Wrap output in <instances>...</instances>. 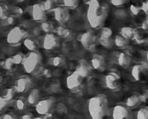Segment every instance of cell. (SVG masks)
Segmentation results:
<instances>
[{
    "instance_id": "obj_1",
    "label": "cell",
    "mask_w": 148,
    "mask_h": 119,
    "mask_svg": "<svg viewBox=\"0 0 148 119\" xmlns=\"http://www.w3.org/2000/svg\"><path fill=\"white\" fill-rule=\"evenodd\" d=\"M108 109V100L103 94L91 98L88 104V110L91 117L94 119L103 118Z\"/></svg>"
},
{
    "instance_id": "obj_2",
    "label": "cell",
    "mask_w": 148,
    "mask_h": 119,
    "mask_svg": "<svg viewBox=\"0 0 148 119\" xmlns=\"http://www.w3.org/2000/svg\"><path fill=\"white\" fill-rule=\"evenodd\" d=\"M105 14L97 3L92 4L88 10V20L92 28H98L103 23Z\"/></svg>"
},
{
    "instance_id": "obj_3",
    "label": "cell",
    "mask_w": 148,
    "mask_h": 119,
    "mask_svg": "<svg viewBox=\"0 0 148 119\" xmlns=\"http://www.w3.org/2000/svg\"><path fill=\"white\" fill-rule=\"evenodd\" d=\"M40 62V56L38 53L36 52L35 51H32L28 55V56L24 57L23 60V65L24 67L25 71L27 73H33Z\"/></svg>"
},
{
    "instance_id": "obj_4",
    "label": "cell",
    "mask_w": 148,
    "mask_h": 119,
    "mask_svg": "<svg viewBox=\"0 0 148 119\" xmlns=\"http://www.w3.org/2000/svg\"><path fill=\"white\" fill-rule=\"evenodd\" d=\"M53 102V100L51 98L38 101L36 104V112L39 115H47L50 112Z\"/></svg>"
},
{
    "instance_id": "obj_5",
    "label": "cell",
    "mask_w": 148,
    "mask_h": 119,
    "mask_svg": "<svg viewBox=\"0 0 148 119\" xmlns=\"http://www.w3.org/2000/svg\"><path fill=\"white\" fill-rule=\"evenodd\" d=\"M82 77L76 71L72 73L66 78V86L70 90H75L79 87L82 84Z\"/></svg>"
},
{
    "instance_id": "obj_6",
    "label": "cell",
    "mask_w": 148,
    "mask_h": 119,
    "mask_svg": "<svg viewBox=\"0 0 148 119\" xmlns=\"http://www.w3.org/2000/svg\"><path fill=\"white\" fill-rule=\"evenodd\" d=\"M24 38V31L20 27H15L12 29L8 35L7 40L11 44H18Z\"/></svg>"
},
{
    "instance_id": "obj_7",
    "label": "cell",
    "mask_w": 148,
    "mask_h": 119,
    "mask_svg": "<svg viewBox=\"0 0 148 119\" xmlns=\"http://www.w3.org/2000/svg\"><path fill=\"white\" fill-rule=\"evenodd\" d=\"M120 79V75L116 73H109L106 76V85L108 89L112 90L117 89L119 87V80Z\"/></svg>"
},
{
    "instance_id": "obj_8",
    "label": "cell",
    "mask_w": 148,
    "mask_h": 119,
    "mask_svg": "<svg viewBox=\"0 0 148 119\" xmlns=\"http://www.w3.org/2000/svg\"><path fill=\"white\" fill-rule=\"evenodd\" d=\"M58 45V39L52 33H47L43 39V46L46 50H52Z\"/></svg>"
},
{
    "instance_id": "obj_9",
    "label": "cell",
    "mask_w": 148,
    "mask_h": 119,
    "mask_svg": "<svg viewBox=\"0 0 148 119\" xmlns=\"http://www.w3.org/2000/svg\"><path fill=\"white\" fill-rule=\"evenodd\" d=\"M31 85L30 80L27 77H22L15 82V91L22 93L29 89Z\"/></svg>"
},
{
    "instance_id": "obj_10",
    "label": "cell",
    "mask_w": 148,
    "mask_h": 119,
    "mask_svg": "<svg viewBox=\"0 0 148 119\" xmlns=\"http://www.w3.org/2000/svg\"><path fill=\"white\" fill-rule=\"evenodd\" d=\"M112 116L113 118L115 119L127 118L129 116V110L125 106L119 104L114 107Z\"/></svg>"
},
{
    "instance_id": "obj_11",
    "label": "cell",
    "mask_w": 148,
    "mask_h": 119,
    "mask_svg": "<svg viewBox=\"0 0 148 119\" xmlns=\"http://www.w3.org/2000/svg\"><path fill=\"white\" fill-rule=\"evenodd\" d=\"M79 40L82 46L87 49H90L93 44L94 36L91 32H86L81 36Z\"/></svg>"
},
{
    "instance_id": "obj_12",
    "label": "cell",
    "mask_w": 148,
    "mask_h": 119,
    "mask_svg": "<svg viewBox=\"0 0 148 119\" xmlns=\"http://www.w3.org/2000/svg\"><path fill=\"white\" fill-rule=\"evenodd\" d=\"M90 70V66L87 62V61L81 60L75 71L79 75H81L82 78H85V77H86L89 74Z\"/></svg>"
},
{
    "instance_id": "obj_13",
    "label": "cell",
    "mask_w": 148,
    "mask_h": 119,
    "mask_svg": "<svg viewBox=\"0 0 148 119\" xmlns=\"http://www.w3.org/2000/svg\"><path fill=\"white\" fill-rule=\"evenodd\" d=\"M32 16H33V18L36 21L40 22L44 20L45 17H46V15H45L44 10L40 6L36 5L33 9Z\"/></svg>"
},
{
    "instance_id": "obj_14",
    "label": "cell",
    "mask_w": 148,
    "mask_h": 119,
    "mask_svg": "<svg viewBox=\"0 0 148 119\" xmlns=\"http://www.w3.org/2000/svg\"><path fill=\"white\" fill-rule=\"evenodd\" d=\"M118 62L123 68H127L131 64V58L125 53H120L118 57Z\"/></svg>"
},
{
    "instance_id": "obj_15",
    "label": "cell",
    "mask_w": 148,
    "mask_h": 119,
    "mask_svg": "<svg viewBox=\"0 0 148 119\" xmlns=\"http://www.w3.org/2000/svg\"><path fill=\"white\" fill-rule=\"evenodd\" d=\"M145 68L142 65H136L132 69V75L136 81H139L141 78L142 73Z\"/></svg>"
},
{
    "instance_id": "obj_16",
    "label": "cell",
    "mask_w": 148,
    "mask_h": 119,
    "mask_svg": "<svg viewBox=\"0 0 148 119\" xmlns=\"http://www.w3.org/2000/svg\"><path fill=\"white\" fill-rule=\"evenodd\" d=\"M54 15L55 19L59 22H65L68 19V13L63 9H56Z\"/></svg>"
},
{
    "instance_id": "obj_17",
    "label": "cell",
    "mask_w": 148,
    "mask_h": 119,
    "mask_svg": "<svg viewBox=\"0 0 148 119\" xmlns=\"http://www.w3.org/2000/svg\"><path fill=\"white\" fill-rule=\"evenodd\" d=\"M39 98H40V92H39L38 90L33 89L29 94L27 99V101L29 104H35L39 101Z\"/></svg>"
},
{
    "instance_id": "obj_18",
    "label": "cell",
    "mask_w": 148,
    "mask_h": 119,
    "mask_svg": "<svg viewBox=\"0 0 148 119\" xmlns=\"http://www.w3.org/2000/svg\"><path fill=\"white\" fill-rule=\"evenodd\" d=\"M141 102L140 100V96L136 95V94H134V95H132L127 99V105L130 107H136L139 103Z\"/></svg>"
},
{
    "instance_id": "obj_19",
    "label": "cell",
    "mask_w": 148,
    "mask_h": 119,
    "mask_svg": "<svg viewBox=\"0 0 148 119\" xmlns=\"http://www.w3.org/2000/svg\"><path fill=\"white\" fill-rule=\"evenodd\" d=\"M103 63V59L102 57L100 55H95L91 59V64H92V68L95 69H99L101 68Z\"/></svg>"
},
{
    "instance_id": "obj_20",
    "label": "cell",
    "mask_w": 148,
    "mask_h": 119,
    "mask_svg": "<svg viewBox=\"0 0 148 119\" xmlns=\"http://www.w3.org/2000/svg\"><path fill=\"white\" fill-rule=\"evenodd\" d=\"M121 36H124L126 39H131L132 37L134 36L135 33H134V30L132 29V28L130 27H124L121 28Z\"/></svg>"
},
{
    "instance_id": "obj_21",
    "label": "cell",
    "mask_w": 148,
    "mask_h": 119,
    "mask_svg": "<svg viewBox=\"0 0 148 119\" xmlns=\"http://www.w3.org/2000/svg\"><path fill=\"white\" fill-rule=\"evenodd\" d=\"M114 41V44H116L119 47H124V46H125L128 44L127 39L124 38L121 35H118V36H116L115 39Z\"/></svg>"
},
{
    "instance_id": "obj_22",
    "label": "cell",
    "mask_w": 148,
    "mask_h": 119,
    "mask_svg": "<svg viewBox=\"0 0 148 119\" xmlns=\"http://www.w3.org/2000/svg\"><path fill=\"white\" fill-rule=\"evenodd\" d=\"M99 42L101 45H103V46H105V47L106 48L112 47L113 45L114 44V39H111V37L106 38V37H102V36H101Z\"/></svg>"
},
{
    "instance_id": "obj_23",
    "label": "cell",
    "mask_w": 148,
    "mask_h": 119,
    "mask_svg": "<svg viewBox=\"0 0 148 119\" xmlns=\"http://www.w3.org/2000/svg\"><path fill=\"white\" fill-rule=\"evenodd\" d=\"M137 118L139 119H148V107H145L139 110L137 113Z\"/></svg>"
},
{
    "instance_id": "obj_24",
    "label": "cell",
    "mask_w": 148,
    "mask_h": 119,
    "mask_svg": "<svg viewBox=\"0 0 148 119\" xmlns=\"http://www.w3.org/2000/svg\"><path fill=\"white\" fill-rule=\"evenodd\" d=\"M24 45L30 51H36V45L33 40L30 39H25L24 40Z\"/></svg>"
},
{
    "instance_id": "obj_25",
    "label": "cell",
    "mask_w": 148,
    "mask_h": 119,
    "mask_svg": "<svg viewBox=\"0 0 148 119\" xmlns=\"http://www.w3.org/2000/svg\"><path fill=\"white\" fill-rule=\"evenodd\" d=\"M27 104V100H25L24 98H20L17 100L16 102V104H17V107L20 110H23L25 109L26 105Z\"/></svg>"
},
{
    "instance_id": "obj_26",
    "label": "cell",
    "mask_w": 148,
    "mask_h": 119,
    "mask_svg": "<svg viewBox=\"0 0 148 119\" xmlns=\"http://www.w3.org/2000/svg\"><path fill=\"white\" fill-rule=\"evenodd\" d=\"M112 30H111V29H110L109 28H104L102 30L101 36H102V37L109 38L111 37V35H112Z\"/></svg>"
},
{
    "instance_id": "obj_27",
    "label": "cell",
    "mask_w": 148,
    "mask_h": 119,
    "mask_svg": "<svg viewBox=\"0 0 148 119\" xmlns=\"http://www.w3.org/2000/svg\"><path fill=\"white\" fill-rule=\"evenodd\" d=\"M23 59H24V56L23 55V54H17L14 56L13 59H14V62L15 64H20L23 62Z\"/></svg>"
},
{
    "instance_id": "obj_28",
    "label": "cell",
    "mask_w": 148,
    "mask_h": 119,
    "mask_svg": "<svg viewBox=\"0 0 148 119\" xmlns=\"http://www.w3.org/2000/svg\"><path fill=\"white\" fill-rule=\"evenodd\" d=\"M52 62H53V65H54V66H59V65H62V62H63V59H62V57H54L53 59Z\"/></svg>"
},
{
    "instance_id": "obj_29",
    "label": "cell",
    "mask_w": 148,
    "mask_h": 119,
    "mask_svg": "<svg viewBox=\"0 0 148 119\" xmlns=\"http://www.w3.org/2000/svg\"><path fill=\"white\" fill-rule=\"evenodd\" d=\"M130 9H131L132 12L134 15H138L140 12V7H137V6H135V5H132L131 7H130Z\"/></svg>"
},
{
    "instance_id": "obj_30",
    "label": "cell",
    "mask_w": 148,
    "mask_h": 119,
    "mask_svg": "<svg viewBox=\"0 0 148 119\" xmlns=\"http://www.w3.org/2000/svg\"><path fill=\"white\" fill-rule=\"evenodd\" d=\"M42 28H43V30H44L45 32H46V33H49V31H50V25L48 23H43V24H42Z\"/></svg>"
},
{
    "instance_id": "obj_31",
    "label": "cell",
    "mask_w": 148,
    "mask_h": 119,
    "mask_svg": "<svg viewBox=\"0 0 148 119\" xmlns=\"http://www.w3.org/2000/svg\"><path fill=\"white\" fill-rule=\"evenodd\" d=\"M65 4L69 7H73L77 2V0H64Z\"/></svg>"
},
{
    "instance_id": "obj_32",
    "label": "cell",
    "mask_w": 148,
    "mask_h": 119,
    "mask_svg": "<svg viewBox=\"0 0 148 119\" xmlns=\"http://www.w3.org/2000/svg\"><path fill=\"white\" fill-rule=\"evenodd\" d=\"M120 12H121V13L119 12V14H117V17L121 19L125 18L127 17V12L125 11H124V10H120Z\"/></svg>"
},
{
    "instance_id": "obj_33",
    "label": "cell",
    "mask_w": 148,
    "mask_h": 119,
    "mask_svg": "<svg viewBox=\"0 0 148 119\" xmlns=\"http://www.w3.org/2000/svg\"><path fill=\"white\" fill-rule=\"evenodd\" d=\"M14 92H15V91H14V89L9 90L8 94H7V100H10V99L12 98L13 96H14Z\"/></svg>"
},
{
    "instance_id": "obj_34",
    "label": "cell",
    "mask_w": 148,
    "mask_h": 119,
    "mask_svg": "<svg viewBox=\"0 0 148 119\" xmlns=\"http://www.w3.org/2000/svg\"><path fill=\"white\" fill-rule=\"evenodd\" d=\"M13 64H14V59L13 58H11V59H9L7 61V67L8 68H10L13 65Z\"/></svg>"
},
{
    "instance_id": "obj_35",
    "label": "cell",
    "mask_w": 148,
    "mask_h": 119,
    "mask_svg": "<svg viewBox=\"0 0 148 119\" xmlns=\"http://www.w3.org/2000/svg\"><path fill=\"white\" fill-rule=\"evenodd\" d=\"M33 114L30 113H25V114L24 115V116H21V118H24V119H30V118H33Z\"/></svg>"
},
{
    "instance_id": "obj_36",
    "label": "cell",
    "mask_w": 148,
    "mask_h": 119,
    "mask_svg": "<svg viewBox=\"0 0 148 119\" xmlns=\"http://www.w3.org/2000/svg\"><path fill=\"white\" fill-rule=\"evenodd\" d=\"M112 1L115 5H120V4H123L124 3V0H112Z\"/></svg>"
},
{
    "instance_id": "obj_37",
    "label": "cell",
    "mask_w": 148,
    "mask_h": 119,
    "mask_svg": "<svg viewBox=\"0 0 148 119\" xmlns=\"http://www.w3.org/2000/svg\"><path fill=\"white\" fill-rule=\"evenodd\" d=\"M4 105H5V102L3 101V100H1V101H0V108L4 107Z\"/></svg>"
},
{
    "instance_id": "obj_38",
    "label": "cell",
    "mask_w": 148,
    "mask_h": 119,
    "mask_svg": "<svg viewBox=\"0 0 148 119\" xmlns=\"http://www.w3.org/2000/svg\"><path fill=\"white\" fill-rule=\"evenodd\" d=\"M4 118H12V117L11 116H5Z\"/></svg>"
},
{
    "instance_id": "obj_39",
    "label": "cell",
    "mask_w": 148,
    "mask_h": 119,
    "mask_svg": "<svg viewBox=\"0 0 148 119\" xmlns=\"http://www.w3.org/2000/svg\"><path fill=\"white\" fill-rule=\"evenodd\" d=\"M145 56H146V59H147V62L148 63V51H147V52H146Z\"/></svg>"
},
{
    "instance_id": "obj_40",
    "label": "cell",
    "mask_w": 148,
    "mask_h": 119,
    "mask_svg": "<svg viewBox=\"0 0 148 119\" xmlns=\"http://www.w3.org/2000/svg\"><path fill=\"white\" fill-rule=\"evenodd\" d=\"M145 21L146 23H147V24L148 25V16H147V18H146V20H145Z\"/></svg>"
}]
</instances>
